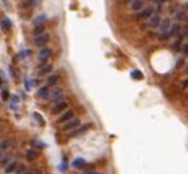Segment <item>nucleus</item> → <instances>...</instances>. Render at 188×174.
I'll return each mask as SVG.
<instances>
[{
    "label": "nucleus",
    "instance_id": "obj_1",
    "mask_svg": "<svg viewBox=\"0 0 188 174\" xmlns=\"http://www.w3.org/2000/svg\"><path fill=\"white\" fill-rule=\"evenodd\" d=\"M156 13V9L154 5H150V6H146V8L141 9L138 12V14L136 15V19L137 21H145V19H149L152 14Z\"/></svg>",
    "mask_w": 188,
    "mask_h": 174
},
{
    "label": "nucleus",
    "instance_id": "obj_11",
    "mask_svg": "<svg viewBox=\"0 0 188 174\" xmlns=\"http://www.w3.org/2000/svg\"><path fill=\"white\" fill-rule=\"evenodd\" d=\"M183 41L184 39H182L180 36H177L175 40H174V42L170 45V48L174 53H180V50H182V45H183Z\"/></svg>",
    "mask_w": 188,
    "mask_h": 174
},
{
    "label": "nucleus",
    "instance_id": "obj_20",
    "mask_svg": "<svg viewBox=\"0 0 188 174\" xmlns=\"http://www.w3.org/2000/svg\"><path fill=\"white\" fill-rule=\"evenodd\" d=\"M43 32H45V26L43 25H36L35 28H33V35L35 36H39Z\"/></svg>",
    "mask_w": 188,
    "mask_h": 174
},
{
    "label": "nucleus",
    "instance_id": "obj_18",
    "mask_svg": "<svg viewBox=\"0 0 188 174\" xmlns=\"http://www.w3.org/2000/svg\"><path fill=\"white\" fill-rule=\"evenodd\" d=\"M1 28L4 29L5 32H9L11 31V28H12V22H11V19L9 18H4L1 21Z\"/></svg>",
    "mask_w": 188,
    "mask_h": 174
},
{
    "label": "nucleus",
    "instance_id": "obj_25",
    "mask_svg": "<svg viewBox=\"0 0 188 174\" xmlns=\"http://www.w3.org/2000/svg\"><path fill=\"white\" fill-rule=\"evenodd\" d=\"M178 36H180V37L184 39V40L188 37V25L184 26V27H182V29H180V32H179V35Z\"/></svg>",
    "mask_w": 188,
    "mask_h": 174
},
{
    "label": "nucleus",
    "instance_id": "obj_5",
    "mask_svg": "<svg viewBox=\"0 0 188 174\" xmlns=\"http://www.w3.org/2000/svg\"><path fill=\"white\" fill-rule=\"evenodd\" d=\"M63 98V90L56 87V88H53L51 91H49V96L48 99L51 100V101H59L60 99Z\"/></svg>",
    "mask_w": 188,
    "mask_h": 174
},
{
    "label": "nucleus",
    "instance_id": "obj_23",
    "mask_svg": "<svg viewBox=\"0 0 188 174\" xmlns=\"http://www.w3.org/2000/svg\"><path fill=\"white\" fill-rule=\"evenodd\" d=\"M130 77H132L133 79H136V81H138V79H142L143 78V74H142V72H141V71L136 69V71L130 72Z\"/></svg>",
    "mask_w": 188,
    "mask_h": 174
},
{
    "label": "nucleus",
    "instance_id": "obj_33",
    "mask_svg": "<svg viewBox=\"0 0 188 174\" xmlns=\"http://www.w3.org/2000/svg\"><path fill=\"white\" fill-rule=\"evenodd\" d=\"M9 145H11V142H9V141H4V142H3V145H1V149H3V150L8 149Z\"/></svg>",
    "mask_w": 188,
    "mask_h": 174
},
{
    "label": "nucleus",
    "instance_id": "obj_13",
    "mask_svg": "<svg viewBox=\"0 0 188 174\" xmlns=\"http://www.w3.org/2000/svg\"><path fill=\"white\" fill-rule=\"evenodd\" d=\"M180 29H182V26H180V23H172V26H170L169 31H168V32H169L170 39H172V37H177V36L179 35Z\"/></svg>",
    "mask_w": 188,
    "mask_h": 174
},
{
    "label": "nucleus",
    "instance_id": "obj_2",
    "mask_svg": "<svg viewBox=\"0 0 188 174\" xmlns=\"http://www.w3.org/2000/svg\"><path fill=\"white\" fill-rule=\"evenodd\" d=\"M49 40H50L49 33L43 32V33H41V35H39V36H35V40H33V42H35V45H36V46L43 48V46H45L46 44L49 42Z\"/></svg>",
    "mask_w": 188,
    "mask_h": 174
},
{
    "label": "nucleus",
    "instance_id": "obj_39",
    "mask_svg": "<svg viewBox=\"0 0 188 174\" xmlns=\"http://www.w3.org/2000/svg\"><path fill=\"white\" fill-rule=\"evenodd\" d=\"M26 174H31V173H26Z\"/></svg>",
    "mask_w": 188,
    "mask_h": 174
},
{
    "label": "nucleus",
    "instance_id": "obj_19",
    "mask_svg": "<svg viewBox=\"0 0 188 174\" xmlns=\"http://www.w3.org/2000/svg\"><path fill=\"white\" fill-rule=\"evenodd\" d=\"M39 156V152L36 151V150H28V151L26 152V158L29 160V161H32V160H36Z\"/></svg>",
    "mask_w": 188,
    "mask_h": 174
},
{
    "label": "nucleus",
    "instance_id": "obj_37",
    "mask_svg": "<svg viewBox=\"0 0 188 174\" xmlns=\"http://www.w3.org/2000/svg\"><path fill=\"white\" fill-rule=\"evenodd\" d=\"M186 21H187V22H188V17H187V19H186Z\"/></svg>",
    "mask_w": 188,
    "mask_h": 174
},
{
    "label": "nucleus",
    "instance_id": "obj_9",
    "mask_svg": "<svg viewBox=\"0 0 188 174\" xmlns=\"http://www.w3.org/2000/svg\"><path fill=\"white\" fill-rule=\"evenodd\" d=\"M72 118H74V112H73V110H65V112L63 113V115H60L59 118L56 119V123H65Z\"/></svg>",
    "mask_w": 188,
    "mask_h": 174
},
{
    "label": "nucleus",
    "instance_id": "obj_40",
    "mask_svg": "<svg viewBox=\"0 0 188 174\" xmlns=\"http://www.w3.org/2000/svg\"><path fill=\"white\" fill-rule=\"evenodd\" d=\"M0 83H1V79H0Z\"/></svg>",
    "mask_w": 188,
    "mask_h": 174
},
{
    "label": "nucleus",
    "instance_id": "obj_30",
    "mask_svg": "<svg viewBox=\"0 0 188 174\" xmlns=\"http://www.w3.org/2000/svg\"><path fill=\"white\" fill-rule=\"evenodd\" d=\"M9 160H11V155H6V156H4V158H3L1 160H0V165H1V166H5V165H6V163H8Z\"/></svg>",
    "mask_w": 188,
    "mask_h": 174
},
{
    "label": "nucleus",
    "instance_id": "obj_6",
    "mask_svg": "<svg viewBox=\"0 0 188 174\" xmlns=\"http://www.w3.org/2000/svg\"><path fill=\"white\" fill-rule=\"evenodd\" d=\"M91 127V124H83V126H78L77 128H74L70 132L69 137H78V136H82L83 133L87 132V129Z\"/></svg>",
    "mask_w": 188,
    "mask_h": 174
},
{
    "label": "nucleus",
    "instance_id": "obj_15",
    "mask_svg": "<svg viewBox=\"0 0 188 174\" xmlns=\"http://www.w3.org/2000/svg\"><path fill=\"white\" fill-rule=\"evenodd\" d=\"M143 6H145V0H132L130 9L133 12H140L141 9H143Z\"/></svg>",
    "mask_w": 188,
    "mask_h": 174
},
{
    "label": "nucleus",
    "instance_id": "obj_16",
    "mask_svg": "<svg viewBox=\"0 0 188 174\" xmlns=\"http://www.w3.org/2000/svg\"><path fill=\"white\" fill-rule=\"evenodd\" d=\"M37 96H39V98H42V99H48V96H49V87L48 86L40 87L39 91H37Z\"/></svg>",
    "mask_w": 188,
    "mask_h": 174
},
{
    "label": "nucleus",
    "instance_id": "obj_27",
    "mask_svg": "<svg viewBox=\"0 0 188 174\" xmlns=\"http://www.w3.org/2000/svg\"><path fill=\"white\" fill-rule=\"evenodd\" d=\"M182 54H183V58H187L188 56V42H186V44H183L182 45Z\"/></svg>",
    "mask_w": 188,
    "mask_h": 174
},
{
    "label": "nucleus",
    "instance_id": "obj_26",
    "mask_svg": "<svg viewBox=\"0 0 188 174\" xmlns=\"http://www.w3.org/2000/svg\"><path fill=\"white\" fill-rule=\"evenodd\" d=\"M35 4H36V0H26L23 3V6L25 8H32V6H35Z\"/></svg>",
    "mask_w": 188,
    "mask_h": 174
},
{
    "label": "nucleus",
    "instance_id": "obj_28",
    "mask_svg": "<svg viewBox=\"0 0 188 174\" xmlns=\"http://www.w3.org/2000/svg\"><path fill=\"white\" fill-rule=\"evenodd\" d=\"M31 143L33 146H36V147H39V149H42V147H45L46 145L43 142H40V141H37V140H32L31 141Z\"/></svg>",
    "mask_w": 188,
    "mask_h": 174
},
{
    "label": "nucleus",
    "instance_id": "obj_4",
    "mask_svg": "<svg viewBox=\"0 0 188 174\" xmlns=\"http://www.w3.org/2000/svg\"><path fill=\"white\" fill-rule=\"evenodd\" d=\"M51 53H53L51 49L45 48V46H43V48L40 50V53H39V62L40 63H46L48 62V59L51 56Z\"/></svg>",
    "mask_w": 188,
    "mask_h": 174
},
{
    "label": "nucleus",
    "instance_id": "obj_8",
    "mask_svg": "<svg viewBox=\"0 0 188 174\" xmlns=\"http://www.w3.org/2000/svg\"><path fill=\"white\" fill-rule=\"evenodd\" d=\"M53 65L51 64H48V63H41L39 65V76L42 77V76H46V74H50L53 72Z\"/></svg>",
    "mask_w": 188,
    "mask_h": 174
},
{
    "label": "nucleus",
    "instance_id": "obj_21",
    "mask_svg": "<svg viewBox=\"0 0 188 174\" xmlns=\"http://www.w3.org/2000/svg\"><path fill=\"white\" fill-rule=\"evenodd\" d=\"M17 166H18V163H17V161H13L11 164H8V165H6V168H5V173H8V174L13 173L17 169Z\"/></svg>",
    "mask_w": 188,
    "mask_h": 174
},
{
    "label": "nucleus",
    "instance_id": "obj_14",
    "mask_svg": "<svg viewBox=\"0 0 188 174\" xmlns=\"http://www.w3.org/2000/svg\"><path fill=\"white\" fill-rule=\"evenodd\" d=\"M187 17H188V14H187L186 9H180V11L175 12V15H174V18H175L177 23H183V22H186Z\"/></svg>",
    "mask_w": 188,
    "mask_h": 174
},
{
    "label": "nucleus",
    "instance_id": "obj_3",
    "mask_svg": "<svg viewBox=\"0 0 188 174\" xmlns=\"http://www.w3.org/2000/svg\"><path fill=\"white\" fill-rule=\"evenodd\" d=\"M78 126H81V119L79 118H72L70 120H68V122L63 123V130H73Z\"/></svg>",
    "mask_w": 188,
    "mask_h": 174
},
{
    "label": "nucleus",
    "instance_id": "obj_38",
    "mask_svg": "<svg viewBox=\"0 0 188 174\" xmlns=\"http://www.w3.org/2000/svg\"><path fill=\"white\" fill-rule=\"evenodd\" d=\"M126 1H130V0H126Z\"/></svg>",
    "mask_w": 188,
    "mask_h": 174
},
{
    "label": "nucleus",
    "instance_id": "obj_12",
    "mask_svg": "<svg viewBox=\"0 0 188 174\" xmlns=\"http://www.w3.org/2000/svg\"><path fill=\"white\" fill-rule=\"evenodd\" d=\"M170 26H172V21H170L169 18H163L161 19V22H160V25H159V27H157L159 28V33L169 31Z\"/></svg>",
    "mask_w": 188,
    "mask_h": 174
},
{
    "label": "nucleus",
    "instance_id": "obj_31",
    "mask_svg": "<svg viewBox=\"0 0 188 174\" xmlns=\"http://www.w3.org/2000/svg\"><path fill=\"white\" fill-rule=\"evenodd\" d=\"M33 116H35V118L37 119V122L40 123V124H41V126H43V119L41 118V116H40V114H39V113H33Z\"/></svg>",
    "mask_w": 188,
    "mask_h": 174
},
{
    "label": "nucleus",
    "instance_id": "obj_34",
    "mask_svg": "<svg viewBox=\"0 0 188 174\" xmlns=\"http://www.w3.org/2000/svg\"><path fill=\"white\" fill-rule=\"evenodd\" d=\"M83 174H102L100 172H96V170H87V172H85Z\"/></svg>",
    "mask_w": 188,
    "mask_h": 174
},
{
    "label": "nucleus",
    "instance_id": "obj_22",
    "mask_svg": "<svg viewBox=\"0 0 188 174\" xmlns=\"http://www.w3.org/2000/svg\"><path fill=\"white\" fill-rule=\"evenodd\" d=\"M58 81H59V76L58 74H51L48 78V85L49 86H55L56 83H58Z\"/></svg>",
    "mask_w": 188,
    "mask_h": 174
},
{
    "label": "nucleus",
    "instance_id": "obj_24",
    "mask_svg": "<svg viewBox=\"0 0 188 174\" xmlns=\"http://www.w3.org/2000/svg\"><path fill=\"white\" fill-rule=\"evenodd\" d=\"M46 19H48V17H46V14H41V15H39L37 18L35 19V26H36V25H42V23H45V22H46Z\"/></svg>",
    "mask_w": 188,
    "mask_h": 174
},
{
    "label": "nucleus",
    "instance_id": "obj_32",
    "mask_svg": "<svg viewBox=\"0 0 188 174\" xmlns=\"http://www.w3.org/2000/svg\"><path fill=\"white\" fill-rule=\"evenodd\" d=\"M8 96H9L8 90H4V91H1V99L3 100H6V99H8Z\"/></svg>",
    "mask_w": 188,
    "mask_h": 174
},
{
    "label": "nucleus",
    "instance_id": "obj_41",
    "mask_svg": "<svg viewBox=\"0 0 188 174\" xmlns=\"http://www.w3.org/2000/svg\"><path fill=\"white\" fill-rule=\"evenodd\" d=\"M187 39H188V37H187Z\"/></svg>",
    "mask_w": 188,
    "mask_h": 174
},
{
    "label": "nucleus",
    "instance_id": "obj_7",
    "mask_svg": "<svg viewBox=\"0 0 188 174\" xmlns=\"http://www.w3.org/2000/svg\"><path fill=\"white\" fill-rule=\"evenodd\" d=\"M161 15H159V14H152L149 18V22H147V26H149L150 28H157L159 27V25H160V22H161Z\"/></svg>",
    "mask_w": 188,
    "mask_h": 174
},
{
    "label": "nucleus",
    "instance_id": "obj_36",
    "mask_svg": "<svg viewBox=\"0 0 188 174\" xmlns=\"http://www.w3.org/2000/svg\"><path fill=\"white\" fill-rule=\"evenodd\" d=\"M186 72H187V74H188V65H187V69H186Z\"/></svg>",
    "mask_w": 188,
    "mask_h": 174
},
{
    "label": "nucleus",
    "instance_id": "obj_17",
    "mask_svg": "<svg viewBox=\"0 0 188 174\" xmlns=\"http://www.w3.org/2000/svg\"><path fill=\"white\" fill-rule=\"evenodd\" d=\"M85 165H86V161L82 158H77V159L73 160V168L82 169V168H85Z\"/></svg>",
    "mask_w": 188,
    "mask_h": 174
},
{
    "label": "nucleus",
    "instance_id": "obj_10",
    "mask_svg": "<svg viewBox=\"0 0 188 174\" xmlns=\"http://www.w3.org/2000/svg\"><path fill=\"white\" fill-rule=\"evenodd\" d=\"M67 108H68V102L67 101H59L58 104L54 105V108L51 109V113L53 114H60V113H63Z\"/></svg>",
    "mask_w": 188,
    "mask_h": 174
},
{
    "label": "nucleus",
    "instance_id": "obj_29",
    "mask_svg": "<svg viewBox=\"0 0 188 174\" xmlns=\"http://www.w3.org/2000/svg\"><path fill=\"white\" fill-rule=\"evenodd\" d=\"M184 63H186V60H184V58L182 56V58H179L177 60V68L179 69V68H183L184 67Z\"/></svg>",
    "mask_w": 188,
    "mask_h": 174
},
{
    "label": "nucleus",
    "instance_id": "obj_35",
    "mask_svg": "<svg viewBox=\"0 0 188 174\" xmlns=\"http://www.w3.org/2000/svg\"><path fill=\"white\" fill-rule=\"evenodd\" d=\"M165 1H169V0H156V4H163Z\"/></svg>",
    "mask_w": 188,
    "mask_h": 174
}]
</instances>
